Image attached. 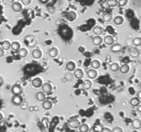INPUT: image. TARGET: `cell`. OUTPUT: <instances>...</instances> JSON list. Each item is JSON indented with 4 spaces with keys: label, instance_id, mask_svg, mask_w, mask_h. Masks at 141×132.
<instances>
[{
    "label": "cell",
    "instance_id": "1",
    "mask_svg": "<svg viewBox=\"0 0 141 132\" xmlns=\"http://www.w3.org/2000/svg\"><path fill=\"white\" fill-rule=\"evenodd\" d=\"M12 103L16 106H21L23 103V98L21 95H13L12 98Z\"/></svg>",
    "mask_w": 141,
    "mask_h": 132
},
{
    "label": "cell",
    "instance_id": "2",
    "mask_svg": "<svg viewBox=\"0 0 141 132\" xmlns=\"http://www.w3.org/2000/svg\"><path fill=\"white\" fill-rule=\"evenodd\" d=\"M129 54L133 58H138L140 56V52L138 49H137V47H131L129 50Z\"/></svg>",
    "mask_w": 141,
    "mask_h": 132
},
{
    "label": "cell",
    "instance_id": "3",
    "mask_svg": "<svg viewBox=\"0 0 141 132\" xmlns=\"http://www.w3.org/2000/svg\"><path fill=\"white\" fill-rule=\"evenodd\" d=\"M11 92L13 95H21L22 93V88L18 84L13 85L11 88Z\"/></svg>",
    "mask_w": 141,
    "mask_h": 132
},
{
    "label": "cell",
    "instance_id": "4",
    "mask_svg": "<svg viewBox=\"0 0 141 132\" xmlns=\"http://www.w3.org/2000/svg\"><path fill=\"white\" fill-rule=\"evenodd\" d=\"M42 91L44 92V93H50L52 91V86L51 85L50 83H45L42 85Z\"/></svg>",
    "mask_w": 141,
    "mask_h": 132
},
{
    "label": "cell",
    "instance_id": "5",
    "mask_svg": "<svg viewBox=\"0 0 141 132\" xmlns=\"http://www.w3.org/2000/svg\"><path fill=\"white\" fill-rule=\"evenodd\" d=\"M104 42L108 46H112L114 44V40L112 36L107 35V36H105L104 38Z\"/></svg>",
    "mask_w": 141,
    "mask_h": 132
},
{
    "label": "cell",
    "instance_id": "6",
    "mask_svg": "<svg viewBox=\"0 0 141 132\" xmlns=\"http://www.w3.org/2000/svg\"><path fill=\"white\" fill-rule=\"evenodd\" d=\"M12 9L15 12H20L22 10V5L19 2H13L11 5Z\"/></svg>",
    "mask_w": 141,
    "mask_h": 132
},
{
    "label": "cell",
    "instance_id": "7",
    "mask_svg": "<svg viewBox=\"0 0 141 132\" xmlns=\"http://www.w3.org/2000/svg\"><path fill=\"white\" fill-rule=\"evenodd\" d=\"M32 85L35 88H40L42 85V81L40 78H35L32 81Z\"/></svg>",
    "mask_w": 141,
    "mask_h": 132
},
{
    "label": "cell",
    "instance_id": "8",
    "mask_svg": "<svg viewBox=\"0 0 141 132\" xmlns=\"http://www.w3.org/2000/svg\"><path fill=\"white\" fill-rule=\"evenodd\" d=\"M69 126L72 129H77L79 128V126L81 125V123L79 120H73L69 122Z\"/></svg>",
    "mask_w": 141,
    "mask_h": 132
},
{
    "label": "cell",
    "instance_id": "9",
    "mask_svg": "<svg viewBox=\"0 0 141 132\" xmlns=\"http://www.w3.org/2000/svg\"><path fill=\"white\" fill-rule=\"evenodd\" d=\"M92 42L93 45H95V46H100L102 44V38H101L100 35H97V36H95V37L93 38Z\"/></svg>",
    "mask_w": 141,
    "mask_h": 132
},
{
    "label": "cell",
    "instance_id": "10",
    "mask_svg": "<svg viewBox=\"0 0 141 132\" xmlns=\"http://www.w3.org/2000/svg\"><path fill=\"white\" fill-rule=\"evenodd\" d=\"M123 46L120 44H113L111 47V50L113 52H119L122 50Z\"/></svg>",
    "mask_w": 141,
    "mask_h": 132
},
{
    "label": "cell",
    "instance_id": "11",
    "mask_svg": "<svg viewBox=\"0 0 141 132\" xmlns=\"http://www.w3.org/2000/svg\"><path fill=\"white\" fill-rule=\"evenodd\" d=\"M45 94L43 91H39L36 94V99L39 102H44L45 100Z\"/></svg>",
    "mask_w": 141,
    "mask_h": 132
},
{
    "label": "cell",
    "instance_id": "12",
    "mask_svg": "<svg viewBox=\"0 0 141 132\" xmlns=\"http://www.w3.org/2000/svg\"><path fill=\"white\" fill-rule=\"evenodd\" d=\"M74 76L76 79H81L83 77V71L81 69H75L74 70Z\"/></svg>",
    "mask_w": 141,
    "mask_h": 132
},
{
    "label": "cell",
    "instance_id": "13",
    "mask_svg": "<svg viewBox=\"0 0 141 132\" xmlns=\"http://www.w3.org/2000/svg\"><path fill=\"white\" fill-rule=\"evenodd\" d=\"M129 70H130V67L128 64H123L122 66L119 68V71L120 72L123 74H128L129 72Z\"/></svg>",
    "mask_w": 141,
    "mask_h": 132
},
{
    "label": "cell",
    "instance_id": "14",
    "mask_svg": "<svg viewBox=\"0 0 141 132\" xmlns=\"http://www.w3.org/2000/svg\"><path fill=\"white\" fill-rule=\"evenodd\" d=\"M32 55H33V58L38 60V59H40V58H41V57H42V52H41L40 50L36 49V50H34L33 51Z\"/></svg>",
    "mask_w": 141,
    "mask_h": 132
},
{
    "label": "cell",
    "instance_id": "15",
    "mask_svg": "<svg viewBox=\"0 0 141 132\" xmlns=\"http://www.w3.org/2000/svg\"><path fill=\"white\" fill-rule=\"evenodd\" d=\"M11 48L13 51L14 52H19L20 48H21V45L19 43V42H13L11 43Z\"/></svg>",
    "mask_w": 141,
    "mask_h": 132
},
{
    "label": "cell",
    "instance_id": "16",
    "mask_svg": "<svg viewBox=\"0 0 141 132\" xmlns=\"http://www.w3.org/2000/svg\"><path fill=\"white\" fill-rule=\"evenodd\" d=\"M140 99L138 97L131 98V101H130L131 105L133 106V107H138V105H140Z\"/></svg>",
    "mask_w": 141,
    "mask_h": 132
},
{
    "label": "cell",
    "instance_id": "17",
    "mask_svg": "<svg viewBox=\"0 0 141 132\" xmlns=\"http://www.w3.org/2000/svg\"><path fill=\"white\" fill-rule=\"evenodd\" d=\"M88 77L91 79H95L97 76V71H95V69H90L88 71Z\"/></svg>",
    "mask_w": 141,
    "mask_h": 132
},
{
    "label": "cell",
    "instance_id": "18",
    "mask_svg": "<svg viewBox=\"0 0 141 132\" xmlns=\"http://www.w3.org/2000/svg\"><path fill=\"white\" fill-rule=\"evenodd\" d=\"M42 107L45 110H50L52 107V103L50 100H44L42 103Z\"/></svg>",
    "mask_w": 141,
    "mask_h": 132
},
{
    "label": "cell",
    "instance_id": "19",
    "mask_svg": "<svg viewBox=\"0 0 141 132\" xmlns=\"http://www.w3.org/2000/svg\"><path fill=\"white\" fill-rule=\"evenodd\" d=\"M58 53H59V52H58V50L56 49V47H52L49 51V55L52 58L56 57L58 55Z\"/></svg>",
    "mask_w": 141,
    "mask_h": 132
},
{
    "label": "cell",
    "instance_id": "20",
    "mask_svg": "<svg viewBox=\"0 0 141 132\" xmlns=\"http://www.w3.org/2000/svg\"><path fill=\"white\" fill-rule=\"evenodd\" d=\"M114 24L117 25H120L123 23V18L121 16H117L114 19Z\"/></svg>",
    "mask_w": 141,
    "mask_h": 132
},
{
    "label": "cell",
    "instance_id": "21",
    "mask_svg": "<svg viewBox=\"0 0 141 132\" xmlns=\"http://www.w3.org/2000/svg\"><path fill=\"white\" fill-rule=\"evenodd\" d=\"M76 17H77V15H76V13L74 11H70V12L67 13V16H66L67 19L69 21H74L76 19Z\"/></svg>",
    "mask_w": 141,
    "mask_h": 132
},
{
    "label": "cell",
    "instance_id": "22",
    "mask_svg": "<svg viewBox=\"0 0 141 132\" xmlns=\"http://www.w3.org/2000/svg\"><path fill=\"white\" fill-rule=\"evenodd\" d=\"M133 127L135 129H139L141 128V120L139 119H135L133 122Z\"/></svg>",
    "mask_w": 141,
    "mask_h": 132
},
{
    "label": "cell",
    "instance_id": "23",
    "mask_svg": "<svg viewBox=\"0 0 141 132\" xmlns=\"http://www.w3.org/2000/svg\"><path fill=\"white\" fill-rule=\"evenodd\" d=\"M66 69L69 71H73L75 69V64L73 62H69L66 64Z\"/></svg>",
    "mask_w": 141,
    "mask_h": 132
},
{
    "label": "cell",
    "instance_id": "24",
    "mask_svg": "<svg viewBox=\"0 0 141 132\" xmlns=\"http://www.w3.org/2000/svg\"><path fill=\"white\" fill-rule=\"evenodd\" d=\"M93 33L97 35H100L104 33V29L100 26H96L93 28Z\"/></svg>",
    "mask_w": 141,
    "mask_h": 132
},
{
    "label": "cell",
    "instance_id": "25",
    "mask_svg": "<svg viewBox=\"0 0 141 132\" xmlns=\"http://www.w3.org/2000/svg\"><path fill=\"white\" fill-rule=\"evenodd\" d=\"M1 45H2V47L3 48L4 50H8L9 49L11 48V44L10 43L9 41L5 40V41H3L2 42H1Z\"/></svg>",
    "mask_w": 141,
    "mask_h": 132
},
{
    "label": "cell",
    "instance_id": "26",
    "mask_svg": "<svg viewBox=\"0 0 141 132\" xmlns=\"http://www.w3.org/2000/svg\"><path fill=\"white\" fill-rule=\"evenodd\" d=\"M101 66V64L100 62L97 60H92V62H91V66H92V68L94 69H99Z\"/></svg>",
    "mask_w": 141,
    "mask_h": 132
},
{
    "label": "cell",
    "instance_id": "27",
    "mask_svg": "<svg viewBox=\"0 0 141 132\" xmlns=\"http://www.w3.org/2000/svg\"><path fill=\"white\" fill-rule=\"evenodd\" d=\"M112 20V14L110 13H105L103 16V21L104 22H110Z\"/></svg>",
    "mask_w": 141,
    "mask_h": 132
},
{
    "label": "cell",
    "instance_id": "28",
    "mask_svg": "<svg viewBox=\"0 0 141 132\" xmlns=\"http://www.w3.org/2000/svg\"><path fill=\"white\" fill-rule=\"evenodd\" d=\"M89 126L86 124H82L79 126V130L81 132H88L89 131Z\"/></svg>",
    "mask_w": 141,
    "mask_h": 132
},
{
    "label": "cell",
    "instance_id": "29",
    "mask_svg": "<svg viewBox=\"0 0 141 132\" xmlns=\"http://www.w3.org/2000/svg\"><path fill=\"white\" fill-rule=\"evenodd\" d=\"M19 56L22 58H25L27 57L28 55V50L25 49V48H22V49H20L19 51Z\"/></svg>",
    "mask_w": 141,
    "mask_h": 132
},
{
    "label": "cell",
    "instance_id": "30",
    "mask_svg": "<svg viewBox=\"0 0 141 132\" xmlns=\"http://www.w3.org/2000/svg\"><path fill=\"white\" fill-rule=\"evenodd\" d=\"M119 68H120V66H119V64L117 63H116V62L110 65V69H111L112 71H114V72L118 71L119 70Z\"/></svg>",
    "mask_w": 141,
    "mask_h": 132
},
{
    "label": "cell",
    "instance_id": "31",
    "mask_svg": "<svg viewBox=\"0 0 141 132\" xmlns=\"http://www.w3.org/2000/svg\"><path fill=\"white\" fill-rule=\"evenodd\" d=\"M107 5L110 7H114L118 6V1L117 0H108Z\"/></svg>",
    "mask_w": 141,
    "mask_h": 132
},
{
    "label": "cell",
    "instance_id": "32",
    "mask_svg": "<svg viewBox=\"0 0 141 132\" xmlns=\"http://www.w3.org/2000/svg\"><path fill=\"white\" fill-rule=\"evenodd\" d=\"M91 85H92V83H91L90 81H89V80H85V81L83 82V87L85 89L88 90V89L90 88Z\"/></svg>",
    "mask_w": 141,
    "mask_h": 132
},
{
    "label": "cell",
    "instance_id": "33",
    "mask_svg": "<svg viewBox=\"0 0 141 132\" xmlns=\"http://www.w3.org/2000/svg\"><path fill=\"white\" fill-rule=\"evenodd\" d=\"M133 45H135V47H139L141 45V38H135L133 40Z\"/></svg>",
    "mask_w": 141,
    "mask_h": 132
},
{
    "label": "cell",
    "instance_id": "34",
    "mask_svg": "<svg viewBox=\"0 0 141 132\" xmlns=\"http://www.w3.org/2000/svg\"><path fill=\"white\" fill-rule=\"evenodd\" d=\"M101 129L102 128L99 126H92L90 129H89V132H100Z\"/></svg>",
    "mask_w": 141,
    "mask_h": 132
},
{
    "label": "cell",
    "instance_id": "35",
    "mask_svg": "<svg viewBox=\"0 0 141 132\" xmlns=\"http://www.w3.org/2000/svg\"><path fill=\"white\" fill-rule=\"evenodd\" d=\"M128 3V0H119L118 1V5L120 7H123L125 6Z\"/></svg>",
    "mask_w": 141,
    "mask_h": 132
},
{
    "label": "cell",
    "instance_id": "36",
    "mask_svg": "<svg viewBox=\"0 0 141 132\" xmlns=\"http://www.w3.org/2000/svg\"><path fill=\"white\" fill-rule=\"evenodd\" d=\"M13 0H2V3L6 5V6H10V5H12L13 3Z\"/></svg>",
    "mask_w": 141,
    "mask_h": 132
},
{
    "label": "cell",
    "instance_id": "37",
    "mask_svg": "<svg viewBox=\"0 0 141 132\" xmlns=\"http://www.w3.org/2000/svg\"><path fill=\"white\" fill-rule=\"evenodd\" d=\"M100 132H112V131L107 127H104V128H102Z\"/></svg>",
    "mask_w": 141,
    "mask_h": 132
},
{
    "label": "cell",
    "instance_id": "38",
    "mask_svg": "<svg viewBox=\"0 0 141 132\" xmlns=\"http://www.w3.org/2000/svg\"><path fill=\"white\" fill-rule=\"evenodd\" d=\"M21 2L24 5H29L31 2V0H21Z\"/></svg>",
    "mask_w": 141,
    "mask_h": 132
},
{
    "label": "cell",
    "instance_id": "39",
    "mask_svg": "<svg viewBox=\"0 0 141 132\" xmlns=\"http://www.w3.org/2000/svg\"><path fill=\"white\" fill-rule=\"evenodd\" d=\"M112 132H123V129L120 127H115L112 130Z\"/></svg>",
    "mask_w": 141,
    "mask_h": 132
},
{
    "label": "cell",
    "instance_id": "40",
    "mask_svg": "<svg viewBox=\"0 0 141 132\" xmlns=\"http://www.w3.org/2000/svg\"><path fill=\"white\" fill-rule=\"evenodd\" d=\"M4 55V50L2 47H0V57H3Z\"/></svg>",
    "mask_w": 141,
    "mask_h": 132
},
{
    "label": "cell",
    "instance_id": "41",
    "mask_svg": "<svg viewBox=\"0 0 141 132\" xmlns=\"http://www.w3.org/2000/svg\"><path fill=\"white\" fill-rule=\"evenodd\" d=\"M137 96H138V98H139L140 100H141V90H140V91L137 93Z\"/></svg>",
    "mask_w": 141,
    "mask_h": 132
},
{
    "label": "cell",
    "instance_id": "42",
    "mask_svg": "<svg viewBox=\"0 0 141 132\" xmlns=\"http://www.w3.org/2000/svg\"><path fill=\"white\" fill-rule=\"evenodd\" d=\"M40 2L42 4H47L48 2H49V0H39Z\"/></svg>",
    "mask_w": 141,
    "mask_h": 132
},
{
    "label": "cell",
    "instance_id": "43",
    "mask_svg": "<svg viewBox=\"0 0 141 132\" xmlns=\"http://www.w3.org/2000/svg\"><path fill=\"white\" fill-rule=\"evenodd\" d=\"M137 110H138V112H139L140 113H141V105H139V106H138V109H137Z\"/></svg>",
    "mask_w": 141,
    "mask_h": 132
},
{
    "label": "cell",
    "instance_id": "44",
    "mask_svg": "<svg viewBox=\"0 0 141 132\" xmlns=\"http://www.w3.org/2000/svg\"><path fill=\"white\" fill-rule=\"evenodd\" d=\"M3 82L4 81H3V79H2V77H0V85L3 83Z\"/></svg>",
    "mask_w": 141,
    "mask_h": 132
},
{
    "label": "cell",
    "instance_id": "45",
    "mask_svg": "<svg viewBox=\"0 0 141 132\" xmlns=\"http://www.w3.org/2000/svg\"><path fill=\"white\" fill-rule=\"evenodd\" d=\"M3 119V116H2V113L0 112V121Z\"/></svg>",
    "mask_w": 141,
    "mask_h": 132
},
{
    "label": "cell",
    "instance_id": "46",
    "mask_svg": "<svg viewBox=\"0 0 141 132\" xmlns=\"http://www.w3.org/2000/svg\"><path fill=\"white\" fill-rule=\"evenodd\" d=\"M139 85H140V88H141V81L140 82V83H139Z\"/></svg>",
    "mask_w": 141,
    "mask_h": 132
},
{
    "label": "cell",
    "instance_id": "47",
    "mask_svg": "<svg viewBox=\"0 0 141 132\" xmlns=\"http://www.w3.org/2000/svg\"><path fill=\"white\" fill-rule=\"evenodd\" d=\"M40 132H44V131H40Z\"/></svg>",
    "mask_w": 141,
    "mask_h": 132
},
{
    "label": "cell",
    "instance_id": "48",
    "mask_svg": "<svg viewBox=\"0 0 141 132\" xmlns=\"http://www.w3.org/2000/svg\"><path fill=\"white\" fill-rule=\"evenodd\" d=\"M6 132H9V131H6Z\"/></svg>",
    "mask_w": 141,
    "mask_h": 132
}]
</instances>
